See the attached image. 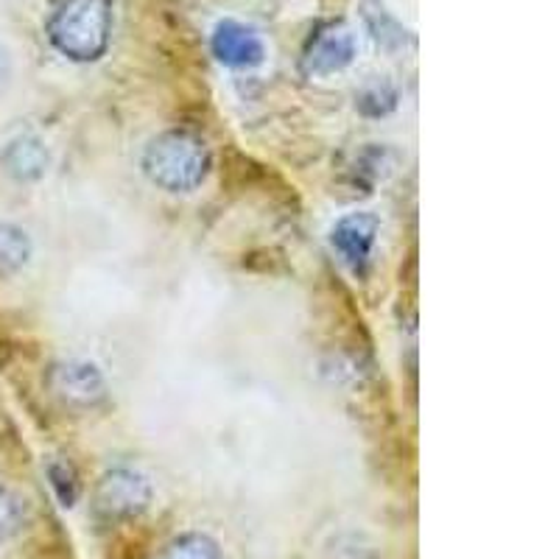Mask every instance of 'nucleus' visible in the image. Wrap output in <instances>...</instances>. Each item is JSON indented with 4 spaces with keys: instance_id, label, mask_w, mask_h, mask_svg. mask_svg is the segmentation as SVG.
Instances as JSON below:
<instances>
[{
    "instance_id": "nucleus-1",
    "label": "nucleus",
    "mask_w": 559,
    "mask_h": 559,
    "mask_svg": "<svg viewBox=\"0 0 559 559\" xmlns=\"http://www.w3.org/2000/svg\"><path fill=\"white\" fill-rule=\"evenodd\" d=\"M140 168L154 188L166 193H193L213 171L207 140L191 129H166L148 140Z\"/></svg>"
},
{
    "instance_id": "nucleus-2",
    "label": "nucleus",
    "mask_w": 559,
    "mask_h": 559,
    "mask_svg": "<svg viewBox=\"0 0 559 559\" xmlns=\"http://www.w3.org/2000/svg\"><path fill=\"white\" fill-rule=\"evenodd\" d=\"M112 23V0H59L48 14L45 34L64 59L90 64L107 53Z\"/></svg>"
},
{
    "instance_id": "nucleus-3",
    "label": "nucleus",
    "mask_w": 559,
    "mask_h": 559,
    "mask_svg": "<svg viewBox=\"0 0 559 559\" xmlns=\"http://www.w3.org/2000/svg\"><path fill=\"white\" fill-rule=\"evenodd\" d=\"M154 489L143 473L132 467H115L98 478L93 489V518L102 526H121L138 521L152 507Z\"/></svg>"
},
{
    "instance_id": "nucleus-4",
    "label": "nucleus",
    "mask_w": 559,
    "mask_h": 559,
    "mask_svg": "<svg viewBox=\"0 0 559 559\" xmlns=\"http://www.w3.org/2000/svg\"><path fill=\"white\" fill-rule=\"evenodd\" d=\"M48 392L62 403L64 408H76V412H90L98 408L107 401V378L98 369V364L84 361V358H68L57 361L45 372Z\"/></svg>"
},
{
    "instance_id": "nucleus-5",
    "label": "nucleus",
    "mask_w": 559,
    "mask_h": 559,
    "mask_svg": "<svg viewBox=\"0 0 559 559\" xmlns=\"http://www.w3.org/2000/svg\"><path fill=\"white\" fill-rule=\"evenodd\" d=\"M356 57L358 43L353 28L347 23H328V26L317 28V34H311V39L306 43L299 70L308 79H324L347 70L356 62Z\"/></svg>"
},
{
    "instance_id": "nucleus-6",
    "label": "nucleus",
    "mask_w": 559,
    "mask_h": 559,
    "mask_svg": "<svg viewBox=\"0 0 559 559\" xmlns=\"http://www.w3.org/2000/svg\"><path fill=\"white\" fill-rule=\"evenodd\" d=\"M378 236H381V218L367 210H356L338 218L331 229V247L342 258L344 266L364 277L372 263Z\"/></svg>"
},
{
    "instance_id": "nucleus-7",
    "label": "nucleus",
    "mask_w": 559,
    "mask_h": 559,
    "mask_svg": "<svg viewBox=\"0 0 559 559\" xmlns=\"http://www.w3.org/2000/svg\"><path fill=\"white\" fill-rule=\"evenodd\" d=\"M210 51L224 68H258V64L266 59V45H263L261 34L254 32L247 23H238V20H222L216 28H213V37H210Z\"/></svg>"
},
{
    "instance_id": "nucleus-8",
    "label": "nucleus",
    "mask_w": 559,
    "mask_h": 559,
    "mask_svg": "<svg viewBox=\"0 0 559 559\" xmlns=\"http://www.w3.org/2000/svg\"><path fill=\"white\" fill-rule=\"evenodd\" d=\"M48 166H51V152L37 134H20V138L9 140L0 152V168L14 182H37L45 177Z\"/></svg>"
},
{
    "instance_id": "nucleus-9",
    "label": "nucleus",
    "mask_w": 559,
    "mask_h": 559,
    "mask_svg": "<svg viewBox=\"0 0 559 559\" xmlns=\"http://www.w3.org/2000/svg\"><path fill=\"white\" fill-rule=\"evenodd\" d=\"M34 243L23 227L12 222H0V277H12L23 272L32 261Z\"/></svg>"
},
{
    "instance_id": "nucleus-10",
    "label": "nucleus",
    "mask_w": 559,
    "mask_h": 559,
    "mask_svg": "<svg viewBox=\"0 0 559 559\" xmlns=\"http://www.w3.org/2000/svg\"><path fill=\"white\" fill-rule=\"evenodd\" d=\"M152 559H224V554L207 534L185 532L168 540Z\"/></svg>"
},
{
    "instance_id": "nucleus-11",
    "label": "nucleus",
    "mask_w": 559,
    "mask_h": 559,
    "mask_svg": "<svg viewBox=\"0 0 559 559\" xmlns=\"http://www.w3.org/2000/svg\"><path fill=\"white\" fill-rule=\"evenodd\" d=\"M45 476H48V484H51L53 496L62 503L64 509L76 507L79 496H82V478H79L73 462L62 456H51L48 464H45Z\"/></svg>"
},
{
    "instance_id": "nucleus-12",
    "label": "nucleus",
    "mask_w": 559,
    "mask_h": 559,
    "mask_svg": "<svg viewBox=\"0 0 559 559\" xmlns=\"http://www.w3.org/2000/svg\"><path fill=\"white\" fill-rule=\"evenodd\" d=\"M28 523V503L17 489L0 484V546L14 540Z\"/></svg>"
},
{
    "instance_id": "nucleus-13",
    "label": "nucleus",
    "mask_w": 559,
    "mask_h": 559,
    "mask_svg": "<svg viewBox=\"0 0 559 559\" xmlns=\"http://www.w3.org/2000/svg\"><path fill=\"white\" fill-rule=\"evenodd\" d=\"M394 104H397V93H394L392 84L381 82V79H378V82H369L356 98V107L361 109L364 115H369V118H381V115L392 112Z\"/></svg>"
},
{
    "instance_id": "nucleus-14",
    "label": "nucleus",
    "mask_w": 559,
    "mask_h": 559,
    "mask_svg": "<svg viewBox=\"0 0 559 559\" xmlns=\"http://www.w3.org/2000/svg\"><path fill=\"white\" fill-rule=\"evenodd\" d=\"M367 17H378V23L369 20V28L376 34V39L386 48H401L406 43V32L401 28V23L381 7V0H376V7H367Z\"/></svg>"
},
{
    "instance_id": "nucleus-15",
    "label": "nucleus",
    "mask_w": 559,
    "mask_h": 559,
    "mask_svg": "<svg viewBox=\"0 0 559 559\" xmlns=\"http://www.w3.org/2000/svg\"><path fill=\"white\" fill-rule=\"evenodd\" d=\"M9 76H12V62H9V53L0 48V87L9 82Z\"/></svg>"
}]
</instances>
